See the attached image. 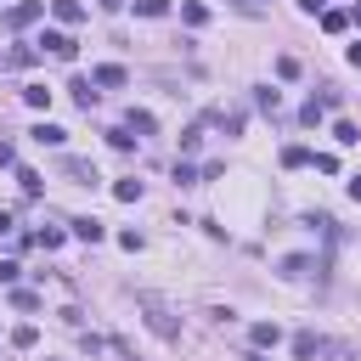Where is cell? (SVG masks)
Listing matches in <instances>:
<instances>
[{
	"instance_id": "5b68a950",
	"label": "cell",
	"mask_w": 361,
	"mask_h": 361,
	"mask_svg": "<svg viewBox=\"0 0 361 361\" xmlns=\"http://www.w3.org/2000/svg\"><path fill=\"white\" fill-rule=\"evenodd\" d=\"M124 79H130V74H124L119 62H102V68H90V85H102V90H119Z\"/></svg>"
},
{
	"instance_id": "7a4b0ae2",
	"label": "cell",
	"mask_w": 361,
	"mask_h": 361,
	"mask_svg": "<svg viewBox=\"0 0 361 361\" xmlns=\"http://www.w3.org/2000/svg\"><path fill=\"white\" fill-rule=\"evenodd\" d=\"M40 45H45V51H51L57 62H74V57H79V45H74V34H62V28H45V34H40Z\"/></svg>"
},
{
	"instance_id": "4fadbf2b",
	"label": "cell",
	"mask_w": 361,
	"mask_h": 361,
	"mask_svg": "<svg viewBox=\"0 0 361 361\" xmlns=\"http://www.w3.org/2000/svg\"><path fill=\"white\" fill-rule=\"evenodd\" d=\"M68 90H74V102H79L85 113H90V108H96V90H90V79H74Z\"/></svg>"
},
{
	"instance_id": "44dd1931",
	"label": "cell",
	"mask_w": 361,
	"mask_h": 361,
	"mask_svg": "<svg viewBox=\"0 0 361 361\" xmlns=\"http://www.w3.org/2000/svg\"><path fill=\"white\" fill-rule=\"evenodd\" d=\"M108 147H119V153H130V147H135V135H130V130H108Z\"/></svg>"
},
{
	"instance_id": "ffe728a7",
	"label": "cell",
	"mask_w": 361,
	"mask_h": 361,
	"mask_svg": "<svg viewBox=\"0 0 361 361\" xmlns=\"http://www.w3.org/2000/svg\"><path fill=\"white\" fill-rule=\"evenodd\" d=\"M283 164H288V169H305L310 153H305V147H283Z\"/></svg>"
},
{
	"instance_id": "277c9868",
	"label": "cell",
	"mask_w": 361,
	"mask_h": 361,
	"mask_svg": "<svg viewBox=\"0 0 361 361\" xmlns=\"http://www.w3.org/2000/svg\"><path fill=\"white\" fill-rule=\"evenodd\" d=\"M68 232H74L79 243H102V237H108V226H102V220H90V215H74V220H68Z\"/></svg>"
},
{
	"instance_id": "3957f363",
	"label": "cell",
	"mask_w": 361,
	"mask_h": 361,
	"mask_svg": "<svg viewBox=\"0 0 361 361\" xmlns=\"http://www.w3.org/2000/svg\"><path fill=\"white\" fill-rule=\"evenodd\" d=\"M62 175L74 180V187H96V164H90V158H74V153H62Z\"/></svg>"
},
{
	"instance_id": "e575fe53",
	"label": "cell",
	"mask_w": 361,
	"mask_h": 361,
	"mask_svg": "<svg viewBox=\"0 0 361 361\" xmlns=\"http://www.w3.org/2000/svg\"><path fill=\"white\" fill-rule=\"evenodd\" d=\"M249 361H265V355H249Z\"/></svg>"
},
{
	"instance_id": "52a82bcc",
	"label": "cell",
	"mask_w": 361,
	"mask_h": 361,
	"mask_svg": "<svg viewBox=\"0 0 361 361\" xmlns=\"http://www.w3.org/2000/svg\"><path fill=\"white\" fill-rule=\"evenodd\" d=\"M51 12H57V23H85V6H79V0H51Z\"/></svg>"
},
{
	"instance_id": "603a6c76",
	"label": "cell",
	"mask_w": 361,
	"mask_h": 361,
	"mask_svg": "<svg viewBox=\"0 0 361 361\" xmlns=\"http://www.w3.org/2000/svg\"><path fill=\"white\" fill-rule=\"evenodd\" d=\"M277 79H299V57H277Z\"/></svg>"
},
{
	"instance_id": "e0dca14e",
	"label": "cell",
	"mask_w": 361,
	"mask_h": 361,
	"mask_svg": "<svg viewBox=\"0 0 361 361\" xmlns=\"http://www.w3.org/2000/svg\"><path fill=\"white\" fill-rule=\"evenodd\" d=\"M12 344H17V350H34V344H40V328H28V322L12 328Z\"/></svg>"
},
{
	"instance_id": "5bb4252c",
	"label": "cell",
	"mask_w": 361,
	"mask_h": 361,
	"mask_svg": "<svg viewBox=\"0 0 361 361\" xmlns=\"http://www.w3.org/2000/svg\"><path fill=\"white\" fill-rule=\"evenodd\" d=\"M180 17H187L192 28H203V23H209V6H203V0H187V6H180Z\"/></svg>"
},
{
	"instance_id": "d4e9b609",
	"label": "cell",
	"mask_w": 361,
	"mask_h": 361,
	"mask_svg": "<svg viewBox=\"0 0 361 361\" xmlns=\"http://www.w3.org/2000/svg\"><path fill=\"white\" fill-rule=\"evenodd\" d=\"M28 62H34V51H28V45H17V51L6 57V68H28Z\"/></svg>"
},
{
	"instance_id": "6da1fadb",
	"label": "cell",
	"mask_w": 361,
	"mask_h": 361,
	"mask_svg": "<svg viewBox=\"0 0 361 361\" xmlns=\"http://www.w3.org/2000/svg\"><path fill=\"white\" fill-rule=\"evenodd\" d=\"M135 310L147 316V328H153V333H158L164 344H180V322L169 316V305H164L158 294H135Z\"/></svg>"
},
{
	"instance_id": "7c38bea8",
	"label": "cell",
	"mask_w": 361,
	"mask_h": 361,
	"mask_svg": "<svg viewBox=\"0 0 361 361\" xmlns=\"http://www.w3.org/2000/svg\"><path fill=\"white\" fill-rule=\"evenodd\" d=\"M23 102L40 113V108H51V90H45V85H23Z\"/></svg>"
},
{
	"instance_id": "ac0fdd59",
	"label": "cell",
	"mask_w": 361,
	"mask_h": 361,
	"mask_svg": "<svg viewBox=\"0 0 361 361\" xmlns=\"http://www.w3.org/2000/svg\"><path fill=\"white\" fill-rule=\"evenodd\" d=\"M169 0H135V17H164Z\"/></svg>"
},
{
	"instance_id": "8992f818",
	"label": "cell",
	"mask_w": 361,
	"mask_h": 361,
	"mask_svg": "<svg viewBox=\"0 0 361 361\" xmlns=\"http://www.w3.org/2000/svg\"><path fill=\"white\" fill-rule=\"evenodd\" d=\"M249 339H254V350H277V344H283V328H277V322H254Z\"/></svg>"
},
{
	"instance_id": "cb8c5ba5",
	"label": "cell",
	"mask_w": 361,
	"mask_h": 361,
	"mask_svg": "<svg viewBox=\"0 0 361 361\" xmlns=\"http://www.w3.org/2000/svg\"><path fill=\"white\" fill-rule=\"evenodd\" d=\"M12 305H17V310H40V294H28V288H17V294H12Z\"/></svg>"
},
{
	"instance_id": "1f68e13d",
	"label": "cell",
	"mask_w": 361,
	"mask_h": 361,
	"mask_svg": "<svg viewBox=\"0 0 361 361\" xmlns=\"http://www.w3.org/2000/svg\"><path fill=\"white\" fill-rule=\"evenodd\" d=\"M96 6H108V12H119V6H124V0H96Z\"/></svg>"
},
{
	"instance_id": "2e32d148",
	"label": "cell",
	"mask_w": 361,
	"mask_h": 361,
	"mask_svg": "<svg viewBox=\"0 0 361 361\" xmlns=\"http://www.w3.org/2000/svg\"><path fill=\"white\" fill-rule=\"evenodd\" d=\"M113 198L119 203H135V198H142V180H113Z\"/></svg>"
},
{
	"instance_id": "d6986e66",
	"label": "cell",
	"mask_w": 361,
	"mask_h": 361,
	"mask_svg": "<svg viewBox=\"0 0 361 361\" xmlns=\"http://www.w3.org/2000/svg\"><path fill=\"white\" fill-rule=\"evenodd\" d=\"M322 28H328V34H344V28H350V12H322Z\"/></svg>"
},
{
	"instance_id": "30bf717a",
	"label": "cell",
	"mask_w": 361,
	"mask_h": 361,
	"mask_svg": "<svg viewBox=\"0 0 361 361\" xmlns=\"http://www.w3.org/2000/svg\"><path fill=\"white\" fill-rule=\"evenodd\" d=\"M34 142H40V147H62L68 130H62V124H34Z\"/></svg>"
},
{
	"instance_id": "836d02e7",
	"label": "cell",
	"mask_w": 361,
	"mask_h": 361,
	"mask_svg": "<svg viewBox=\"0 0 361 361\" xmlns=\"http://www.w3.org/2000/svg\"><path fill=\"white\" fill-rule=\"evenodd\" d=\"M350 17H355V23H361V6H355V12H350Z\"/></svg>"
},
{
	"instance_id": "484cf974",
	"label": "cell",
	"mask_w": 361,
	"mask_h": 361,
	"mask_svg": "<svg viewBox=\"0 0 361 361\" xmlns=\"http://www.w3.org/2000/svg\"><path fill=\"white\" fill-rule=\"evenodd\" d=\"M113 355H119V361H142V355H135V350H130L124 339H113Z\"/></svg>"
},
{
	"instance_id": "8fae6325",
	"label": "cell",
	"mask_w": 361,
	"mask_h": 361,
	"mask_svg": "<svg viewBox=\"0 0 361 361\" xmlns=\"http://www.w3.org/2000/svg\"><path fill=\"white\" fill-rule=\"evenodd\" d=\"M124 130H135V135H153L158 124H153V113H142V108H130V119H124Z\"/></svg>"
},
{
	"instance_id": "9a60e30c",
	"label": "cell",
	"mask_w": 361,
	"mask_h": 361,
	"mask_svg": "<svg viewBox=\"0 0 361 361\" xmlns=\"http://www.w3.org/2000/svg\"><path fill=\"white\" fill-rule=\"evenodd\" d=\"M333 142H339V147H355V142H361V130H355L350 119H339V124H333Z\"/></svg>"
},
{
	"instance_id": "f546056e",
	"label": "cell",
	"mask_w": 361,
	"mask_h": 361,
	"mask_svg": "<svg viewBox=\"0 0 361 361\" xmlns=\"http://www.w3.org/2000/svg\"><path fill=\"white\" fill-rule=\"evenodd\" d=\"M0 164H12V142H0Z\"/></svg>"
},
{
	"instance_id": "7402d4cb",
	"label": "cell",
	"mask_w": 361,
	"mask_h": 361,
	"mask_svg": "<svg viewBox=\"0 0 361 361\" xmlns=\"http://www.w3.org/2000/svg\"><path fill=\"white\" fill-rule=\"evenodd\" d=\"M305 271H310V260H305V254H294V260H283V277H305Z\"/></svg>"
},
{
	"instance_id": "f1b7e54d",
	"label": "cell",
	"mask_w": 361,
	"mask_h": 361,
	"mask_svg": "<svg viewBox=\"0 0 361 361\" xmlns=\"http://www.w3.org/2000/svg\"><path fill=\"white\" fill-rule=\"evenodd\" d=\"M299 6H305V12H322V6H328V0H299Z\"/></svg>"
},
{
	"instance_id": "83f0119b",
	"label": "cell",
	"mask_w": 361,
	"mask_h": 361,
	"mask_svg": "<svg viewBox=\"0 0 361 361\" xmlns=\"http://www.w3.org/2000/svg\"><path fill=\"white\" fill-rule=\"evenodd\" d=\"M6 232H12V215H6V209H0V237H6Z\"/></svg>"
},
{
	"instance_id": "4dcf8cb0",
	"label": "cell",
	"mask_w": 361,
	"mask_h": 361,
	"mask_svg": "<svg viewBox=\"0 0 361 361\" xmlns=\"http://www.w3.org/2000/svg\"><path fill=\"white\" fill-rule=\"evenodd\" d=\"M350 198H355V203H361V175H355V180H350Z\"/></svg>"
},
{
	"instance_id": "9c48e42d",
	"label": "cell",
	"mask_w": 361,
	"mask_h": 361,
	"mask_svg": "<svg viewBox=\"0 0 361 361\" xmlns=\"http://www.w3.org/2000/svg\"><path fill=\"white\" fill-rule=\"evenodd\" d=\"M322 350H328V344L316 339V333H294V355H299V361H310V355H322Z\"/></svg>"
},
{
	"instance_id": "ba28073f",
	"label": "cell",
	"mask_w": 361,
	"mask_h": 361,
	"mask_svg": "<svg viewBox=\"0 0 361 361\" xmlns=\"http://www.w3.org/2000/svg\"><path fill=\"white\" fill-rule=\"evenodd\" d=\"M40 12H45L40 0H23V6H12V17H6V23H12V28H28V23L40 17Z\"/></svg>"
},
{
	"instance_id": "d6a6232c",
	"label": "cell",
	"mask_w": 361,
	"mask_h": 361,
	"mask_svg": "<svg viewBox=\"0 0 361 361\" xmlns=\"http://www.w3.org/2000/svg\"><path fill=\"white\" fill-rule=\"evenodd\" d=\"M350 62H355V68H361V45H350Z\"/></svg>"
},
{
	"instance_id": "4316f807",
	"label": "cell",
	"mask_w": 361,
	"mask_h": 361,
	"mask_svg": "<svg viewBox=\"0 0 361 361\" xmlns=\"http://www.w3.org/2000/svg\"><path fill=\"white\" fill-rule=\"evenodd\" d=\"M0 283H17V260H0Z\"/></svg>"
}]
</instances>
